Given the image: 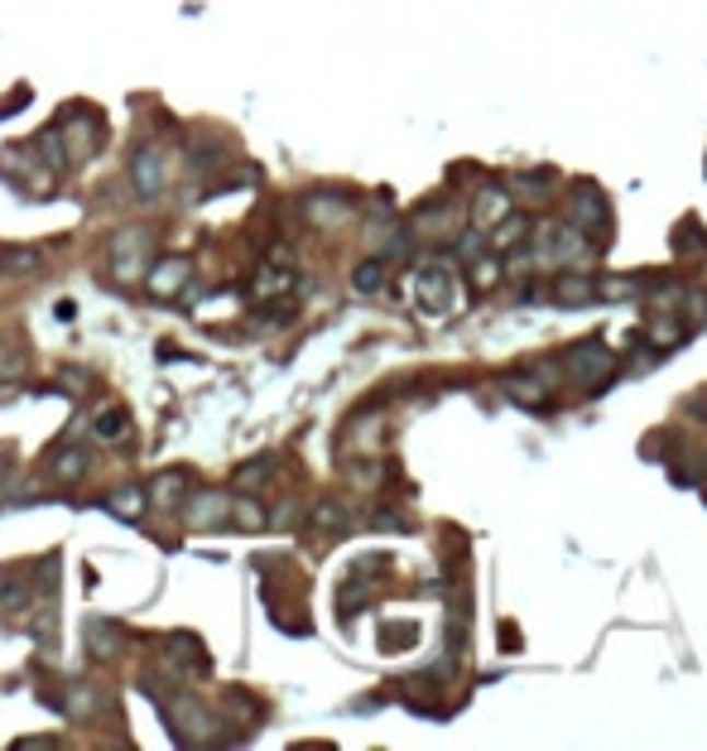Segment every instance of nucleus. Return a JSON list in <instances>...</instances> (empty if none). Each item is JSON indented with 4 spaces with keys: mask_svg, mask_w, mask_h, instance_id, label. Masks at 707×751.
<instances>
[{
    "mask_svg": "<svg viewBox=\"0 0 707 751\" xmlns=\"http://www.w3.org/2000/svg\"><path fill=\"white\" fill-rule=\"evenodd\" d=\"M130 184H136L140 203H160V193L169 184V169H164L160 145H140V150H136V160H130Z\"/></svg>",
    "mask_w": 707,
    "mask_h": 751,
    "instance_id": "f257e3e1",
    "label": "nucleus"
},
{
    "mask_svg": "<svg viewBox=\"0 0 707 751\" xmlns=\"http://www.w3.org/2000/svg\"><path fill=\"white\" fill-rule=\"evenodd\" d=\"M612 367H616V357L606 353V347L596 343V337H588V343H578L572 353H564V371L578 376V381H602V376L612 371Z\"/></svg>",
    "mask_w": 707,
    "mask_h": 751,
    "instance_id": "f03ea898",
    "label": "nucleus"
},
{
    "mask_svg": "<svg viewBox=\"0 0 707 751\" xmlns=\"http://www.w3.org/2000/svg\"><path fill=\"white\" fill-rule=\"evenodd\" d=\"M568 222L578 227V232H588V236L606 232V203H602V193H596L592 184H582L568 198Z\"/></svg>",
    "mask_w": 707,
    "mask_h": 751,
    "instance_id": "7ed1b4c3",
    "label": "nucleus"
},
{
    "mask_svg": "<svg viewBox=\"0 0 707 751\" xmlns=\"http://www.w3.org/2000/svg\"><path fill=\"white\" fill-rule=\"evenodd\" d=\"M144 265H150V236H144L140 227H130V232H120V241H116V275L130 285L144 275Z\"/></svg>",
    "mask_w": 707,
    "mask_h": 751,
    "instance_id": "20e7f679",
    "label": "nucleus"
},
{
    "mask_svg": "<svg viewBox=\"0 0 707 751\" xmlns=\"http://www.w3.org/2000/svg\"><path fill=\"white\" fill-rule=\"evenodd\" d=\"M588 251H592V241H588V232H578V227H554V232L544 236V251L540 256H554L558 265H582L588 261Z\"/></svg>",
    "mask_w": 707,
    "mask_h": 751,
    "instance_id": "39448f33",
    "label": "nucleus"
},
{
    "mask_svg": "<svg viewBox=\"0 0 707 751\" xmlns=\"http://www.w3.org/2000/svg\"><path fill=\"white\" fill-rule=\"evenodd\" d=\"M183 516H188L193 530H217L231 520V496L222 492H193V501L183 506Z\"/></svg>",
    "mask_w": 707,
    "mask_h": 751,
    "instance_id": "423d86ee",
    "label": "nucleus"
},
{
    "mask_svg": "<svg viewBox=\"0 0 707 751\" xmlns=\"http://www.w3.org/2000/svg\"><path fill=\"white\" fill-rule=\"evenodd\" d=\"M419 304L433 309V313L453 309V270H448L443 261H433L419 270Z\"/></svg>",
    "mask_w": 707,
    "mask_h": 751,
    "instance_id": "0eeeda50",
    "label": "nucleus"
},
{
    "mask_svg": "<svg viewBox=\"0 0 707 751\" xmlns=\"http://www.w3.org/2000/svg\"><path fill=\"white\" fill-rule=\"evenodd\" d=\"M554 299L558 304H568V309H588L602 299V285L588 280V275H564V280L554 285Z\"/></svg>",
    "mask_w": 707,
    "mask_h": 751,
    "instance_id": "6e6552de",
    "label": "nucleus"
},
{
    "mask_svg": "<svg viewBox=\"0 0 707 751\" xmlns=\"http://www.w3.org/2000/svg\"><path fill=\"white\" fill-rule=\"evenodd\" d=\"M506 212H510V193H506V188H486V193H477V208H472V222H477L482 232H486V227H496Z\"/></svg>",
    "mask_w": 707,
    "mask_h": 751,
    "instance_id": "1a4fd4ad",
    "label": "nucleus"
},
{
    "mask_svg": "<svg viewBox=\"0 0 707 751\" xmlns=\"http://www.w3.org/2000/svg\"><path fill=\"white\" fill-rule=\"evenodd\" d=\"M309 217L318 227H337L351 217V198H333V193H313L309 198Z\"/></svg>",
    "mask_w": 707,
    "mask_h": 751,
    "instance_id": "9d476101",
    "label": "nucleus"
},
{
    "mask_svg": "<svg viewBox=\"0 0 707 751\" xmlns=\"http://www.w3.org/2000/svg\"><path fill=\"white\" fill-rule=\"evenodd\" d=\"M188 275H193L188 261H164V265H154L150 270V289L154 294H178V289L188 285Z\"/></svg>",
    "mask_w": 707,
    "mask_h": 751,
    "instance_id": "9b49d317",
    "label": "nucleus"
},
{
    "mask_svg": "<svg viewBox=\"0 0 707 751\" xmlns=\"http://www.w3.org/2000/svg\"><path fill=\"white\" fill-rule=\"evenodd\" d=\"M183 492H188V472H164V477H154L150 501H160V506H178V501H183Z\"/></svg>",
    "mask_w": 707,
    "mask_h": 751,
    "instance_id": "f8f14e48",
    "label": "nucleus"
},
{
    "mask_svg": "<svg viewBox=\"0 0 707 751\" xmlns=\"http://www.w3.org/2000/svg\"><path fill=\"white\" fill-rule=\"evenodd\" d=\"M88 636H92V656H116V646H120V632L112 622H88Z\"/></svg>",
    "mask_w": 707,
    "mask_h": 751,
    "instance_id": "ddd939ff",
    "label": "nucleus"
},
{
    "mask_svg": "<svg viewBox=\"0 0 707 751\" xmlns=\"http://www.w3.org/2000/svg\"><path fill=\"white\" fill-rule=\"evenodd\" d=\"M351 285H357V294H381L385 289V261H366L357 275H351Z\"/></svg>",
    "mask_w": 707,
    "mask_h": 751,
    "instance_id": "4468645a",
    "label": "nucleus"
},
{
    "mask_svg": "<svg viewBox=\"0 0 707 751\" xmlns=\"http://www.w3.org/2000/svg\"><path fill=\"white\" fill-rule=\"evenodd\" d=\"M82 472H88V453H82V448H63V453L54 458V477L72 482V477H82Z\"/></svg>",
    "mask_w": 707,
    "mask_h": 751,
    "instance_id": "2eb2a0df",
    "label": "nucleus"
},
{
    "mask_svg": "<svg viewBox=\"0 0 707 751\" xmlns=\"http://www.w3.org/2000/svg\"><path fill=\"white\" fill-rule=\"evenodd\" d=\"M313 525H318V530H333V535H337V530H347L343 501H318V506H313Z\"/></svg>",
    "mask_w": 707,
    "mask_h": 751,
    "instance_id": "dca6fc26",
    "label": "nucleus"
},
{
    "mask_svg": "<svg viewBox=\"0 0 707 751\" xmlns=\"http://www.w3.org/2000/svg\"><path fill=\"white\" fill-rule=\"evenodd\" d=\"M144 506H150V496L136 492V487H126V492H116V496H112V511H116V516H126V520H136V516L144 511Z\"/></svg>",
    "mask_w": 707,
    "mask_h": 751,
    "instance_id": "f3484780",
    "label": "nucleus"
},
{
    "mask_svg": "<svg viewBox=\"0 0 707 751\" xmlns=\"http://www.w3.org/2000/svg\"><path fill=\"white\" fill-rule=\"evenodd\" d=\"M496 227H501V232H496V246H515L520 236H530V217H515V212H506Z\"/></svg>",
    "mask_w": 707,
    "mask_h": 751,
    "instance_id": "a211bd4d",
    "label": "nucleus"
},
{
    "mask_svg": "<svg viewBox=\"0 0 707 751\" xmlns=\"http://www.w3.org/2000/svg\"><path fill=\"white\" fill-rule=\"evenodd\" d=\"M506 391H510V395H515V400H520V405H534V409H540V405H544V391H540V385H534V381H530V376H515V381H506Z\"/></svg>",
    "mask_w": 707,
    "mask_h": 751,
    "instance_id": "6ab92c4d",
    "label": "nucleus"
},
{
    "mask_svg": "<svg viewBox=\"0 0 707 751\" xmlns=\"http://www.w3.org/2000/svg\"><path fill=\"white\" fill-rule=\"evenodd\" d=\"M39 160H48V169H68V154H63V140H58V130L39 136Z\"/></svg>",
    "mask_w": 707,
    "mask_h": 751,
    "instance_id": "aec40b11",
    "label": "nucleus"
},
{
    "mask_svg": "<svg viewBox=\"0 0 707 751\" xmlns=\"http://www.w3.org/2000/svg\"><path fill=\"white\" fill-rule=\"evenodd\" d=\"M270 472H275V458H260V463H246V467L236 472V487H260V482L270 477Z\"/></svg>",
    "mask_w": 707,
    "mask_h": 751,
    "instance_id": "412c9836",
    "label": "nucleus"
},
{
    "mask_svg": "<svg viewBox=\"0 0 707 751\" xmlns=\"http://www.w3.org/2000/svg\"><path fill=\"white\" fill-rule=\"evenodd\" d=\"M120 434H126V415L120 409H106L102 419H96V439H106V443H116Z\"/></svg>",
    "mask_w": 707,
    "mask_h": 751,
    "instance_id": "4be33fe9",
    "label": "nucleus"
},
{
    "mask_svg": "<svg viewBox=\"0 0 707 751\" xmlns=\"http://www.w3.org/2000/svg\"><path fill=\"white\" fill-rule=\"evenodd\" d=\"M548 184H554V174H525V178H520V193H525L530 203H544L548 193H554Z\"/></svg>",
    "mask_w": 707,
    "mask_h": 751,
    "instance_id": "5701e85b",
    "label": "nucleus"
},
{
    "mask_svg": "<svg viewBox=\"0 0 707 751\" xmlns=\"http://www.w3.org/2000/svg\"><path fill=\"white\" fill-rule=\"evenodd\" d=\"M24 376V353L20 347H0V381H20Z\"/></svg>",
    "mask_w": 707,
    "mask_h": 751,
    "instance_id": "b1692460",
    "label": "nucleus"
},
{
    "mask_svg": "<svg viewBox=\"0 0 707 751\" xmlns=\"http://www.w3.org/2000/svg\"><path fill=\"white\" fill-rule=\"evenodd\" d=\"M231 516H236L246 530H260V525H265V511H260L255 501H236V511H231Z\"/></svg>",
    "mask_w": 707,
    "mask_h": 751,
    "instance_id": "393cba45",
    "label": "nucleus"
},
{
    "mask_svg": "<svg viewBox=\"0 0 707 751\" xmlns=\"http://www.w3.org/2000/svg\"><path fill=\"white\" fill-rule=\"evenodd\" d=\"M679 337H684V333H679V323H654V328H650V343L654 347H674Z\"/></svg>",
    "mask_w": 707,
    "mask_h": 751,
    "instance_id": "a878e982",
    "label": "nucleus"
},
{
    "mask_svg": "<svg viewBox=\"0 0 707 751\" xmlns=\"http://www.w3.org/2000/svg\"><path fill=\"white\" fill-rule=\"evenodd\" d=\"M5 265H10V270H34L39 256H34V251H5Z\"/></svg>",
    "mask_w": 707,
    "mask_h": 751,
    "instance_id": "bb28decb",
    "label": "nucleus"
},
{
    "mask_svg": "<svg viewBox=\"0 0 707 751\" xmlns=\"http://www.w3.org/2000/svg\"><path fill=\"white\" fill-rule=\"evenodd\" d=\"M496 280H501V261H477V285H496Z\"/></svg>",
    "mask_w": 707,
    "mask_h": 751,
    "instance_id": "cd10ccee",
    "label": "nucleus"
},
{
    "mask_svg": "<svg viewBox=\"0 0 707 751\" xmlns=\"http://www.w3.org/2000/svg\"><path fill=\"white\" fill-rule=\"evenodd\" d=\"M688 319L707 323V294H703V289H693V294H688Z\"/></svg>",
    "mask_w": 707,
    "mask_h": 751,
    "instance_id": "c85d7f7f",
    "label": "nucleus"
}]
</instances>
